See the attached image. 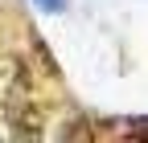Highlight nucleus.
<instances>
[{
	"label": "nucleus",
	"instance_id": "1",
	"mask_svg": "<svg viewBox=\"0 0 148 143\" xmlns=\"http://www.w3.org/2000/svg\"><path fill=\"white\" fill-rule=\"evenodd\" d=\"M29 98V74L21 57H0V106Z\"/></svg>",
	"mask_w": 148,
	"mask_h": 143
},
{
	"label": "nucleus",
	"instance_id": "2",
	"mask_svg": "<svg viewBox=\"0 0 148 143\" xmlns=\"http://www.w3.org/2000/svg\"><path fill=\"white\" fill-rule=\"evenodd\" d=\"M8 127H12L16 139H41L45 119H41V111H37L29 98H21V102H12V106H8Z\"/></svg>",
	"mask_w": 148,
	"mask_h": 143
},
{
	"label": "nucleus",
	"instance_id": "3",
	"mask_svg": "<svg viewBox=\"0 0 148 143\" xmlns=\"http://www.w3.org/2000/svg\"><path fill=\"white\" fill-rule=\"evenodd\" d=\"M115 135L119 139H148V119H119Z\"/></svg>",
	"mask_w": 148,
	"mask_h": 143
},
{
	"label": "nucleus",
	"instance_id": "4",
	"mask_svg": "<svg viewBox=\"0 0 148 143\" xmlns=\"http://www.w3.org/2000/svg\"><path fill=\"white\" fill-rule=\"evenodd\" d=\"M37 4L49 8V12H62V8H66V0H37Z\"/></svg>",
	"mask_w": 148,
	"mask_h": 143
}]
</instances>
